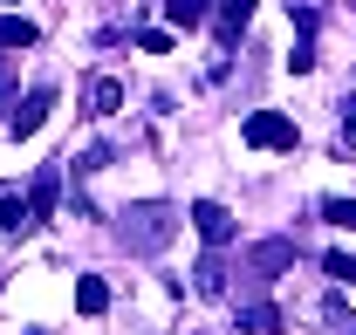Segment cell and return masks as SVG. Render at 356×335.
Segmentation results:
<instances>
[{"label":"cell","instance_id":"15","mask_svg":"<svg viewBox=\"0 0 356 335\" xmlns=\"http://www.w3.org/2000/svg\"><path fill=\"white\" fill-rule=\"evenodd\" d=\"M322 322H329V329H336V335H356V315H350V308H343V301H336V294L322 301Z\"/></svg>","mask_w":356,"mask_h":335},{"label":"cell","instance_id":"13","mask_svg":"<svg viewBox=\"0 0 356 335\" xmlns=\"http://www.w3.org/2000/svg\"><path fill=\"white\" fill-rule=\"evenodd\" d=\"M322 274H329V281H343V288H356V253H322Z\"/></svg>","mask_w":356,"mask_h":335},{"label":"cell","instance_id":"12","mask_svg":"<svg viewBox=\"0 0 356 335\" xmlns=\"http://www.w3.org/2000/svg\"><path fill=\"white\" fill-rule=\"evenodd\" d=\"M117 103H124V83H110V76H103V83H89V110H96V117H110Z\"/></svg>","mask_w":356,"mask_h":335},{"label":"cell","instance_id":"8","mask_svg":"<svg viewBox=\"0 0 356 335\" xmlns=\"http://www.w3.org/2000/svg\"><path fill=\"white\" fill-rule=\"evenodd\" d=\"M240 329L247 335H281V308H274V301H247V308H240Z\"/></svg>","mask_w":356,"mask_h":335},{"label":"cell","instance_id":"2","mask_svg":"<svg viewBox=\"0 0 356 335\" xmlns=\"http://www.w3.org/2000/svg\"><path fill=\"white\" fill-rule=\"evenodd\" d=\"M240 144H254V151H295L302 130H295V117H281V110H261V117L240 124Z\"/></svg>","mask_w":356,"mask_h":335},{"label":"cell","instance_id":"6","mask_svg":"<svg viewBox=\"0 0 356 335\" xmlns=\"http://www.w3.org/2000/svg\"><path fill=\"white\" fill-rule=\"evenodd\" d=\"M213 21H220V42L233 48L240 35H247V21H254V0H220V14H213Z\"/></svg>","mask_w":356,"mask_h":335},{"label":"cell","instance_id":"19","mask_svg":"<svg viewBox=\"0 0 356 335\" xmlns=\"http://www.w3.org/2000/svg\"><path fill=\"white\" fill-rule=\"evenodd\" d=\"M7 89H14V69H7V62H0V103H7Z\"/></svg>","mask_w":356,"mask_h":335},{"label":"cell","instance_id":"1","mask_svg":"<svg viewBox=\"0 0 356 335\" xmlns=\"http://www.w3.org/2000/svg\"><path fill=\"white\" fill-rule=\"evenodd\" d=\"M172 226H178V212L172 206H131L124 212V247H137V253H165L172 247Z\"/></svg>","mask_w":356,"mask_h":335},{"label":"cell","instance_id":"11","mask_svg":"<svg viewBox=\"0 0 356 335\" xmlns=\"http://www.w3.org/2000/svg\"><path fill=\"white\" fill-rule=\"evenodd\" d=\"M0 48H35V21H21V14H0Z\"/></svg>","mask_w":356,"mask_h":335},{"label":"cell","instance_id":"9","mask_svg":"<svg viewBox=\"0 0 356 335\" xmlns=\"http://www.w3.org/2000/svg\"><path fill=\"white\" fill-rule=\"evenodd\" d=\"M220 0H165V14H172V28H206V14H213Z\"/></svg>","mask_w":356,"mask_h":335},{"label":"cell","instance_id":"16","mask_svg":"<svg viewBox=\"0 0 356 335\" xmlns=\"http://www.w3.org/2000/svg\"><path fill=\"white\" fill-rule=\"evenodd\" d=\"M199 294H226V267H220V253H213V260H199Z\"/></svg>","mask_w":356,"mask_h":335},{"label":"cell","instance_id":"14","mask_svg":"<svg viewBox=\"0 0 356 335\" xmlns=\"http://www.w3.org/2000/svg\"><path fill=\"white\" fill-rule=\"evenodd\" d=\"M0 233H35V219H28L21 199H0Z\"/></svg>","mask_w":356,"mask_h":335},{"label":"cell","instance_id":"7","mask_svg":"<svg viewBox=\"0 0 356 335\" xmlns=\"http://www.w3.org/2000/svg\"><path fill=\"white\" fill-rule=\"evenodd\" d=\"M247 260H254V274H281V267H295V240H261Z\"/></svg>","mask_w":356,"mask_h":335},{"label":"cell","instance_id":"10","mask_svg":"<svg viewBox=\"0 0 356 335\" xmlns=\"http://www.w3.org/2000/svg\"><path fill=\"white\" fill-rule=\"evenodd\" d=\"M76 308H83V315H103V308H110V288H103L96 274H83V281H76Z\"/></svg>","mask_w":356,"mask_h":335},{"label":"cell","instance_id":"4","mask_svg":"<svg viewBox=\"0 0 356 335\" xmlns=\"http://www.w3.org/2000/svg\"><path fill=\"white\" fill-rule=\"evenodd\" d=\"M192 226H199V240H206L213 253L233 240V212H226V206H213V199H199V206H192Z\"/></svg>","mask_w":356,"mask_h":335},{"label":"cell","instance_id":"5","mask_svg":"<svg viewBox=\"0 0 356 335\" xmlns=\"http://www.w3.org/2000/svg\"><path fill=\"white\" fill-rule=\"evenodd\" d=\"M55 199H62V178H55V165H48L42 178L28 185V219H35V233H42L48 219H55Z\"/></svg>","mask_w":356,"mask_h":335},{"label":"cell","instance_id":"18","mask_svg":"<svg viewBox=\"0 0 356 335\" xmlns=\"http://www.w3.org/2000/svg\"><path fill=\"white\" fill-rule=\"evenodd\" d=\"M343 151H356V96H343Z\"/></svg>","mask_w":356,"mask_h":335},{"label":"cell","instance_id":"17","mask_svg":"<svg viewBox=\"0 0 356 335\" xmlns=\"http://www.w3.org/2000/svg\"><path fill=\"white\" fill-rule=\"evenodd\" d=\"M322 219L329 226H356V199H322Z\"/></svg>","mask_w":356,"mask_h":335},{"label":"cell","instance_id":"3","mask_svg":"<svg viewBox=\"0 0 356 335\" xmlns=\"http://www.w3.org/2000/svg\"><path fill=\"white\" fill-rule=\"evenodd\" d=\"M48 110H55V83H42V89H28V103H21V110H14V117H7V130H14V137H35V130L48 124Z\"/></svg>","mask_w":356,"mask_h":335}]
</instances>
